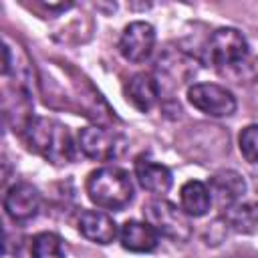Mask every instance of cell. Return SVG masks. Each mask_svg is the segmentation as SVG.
Wrapping results in <instances>:
<instances>
[{
    "label": "cell",
    "mask_w": 258,
    "mask_h": 258,
    "mask_svg": "<svg viewBox=\"0 0 258 258\" xmlns=\"http://www.w3.org/2000/svg\"><path fill=\"white\" fill-rule=\"evenodd\" d=\"M24 135L30 149L46 161H50L52 165H67L75 157V145L69 127L56 119L34 117Z\"/></svg>",
    "instance_id": "obj_1"
},
{
    "label": "cell",
    "mask_w": 258,
    "mask_h": 258,
    "mask_svg": "<svg viewBox=\"0 0 258 258\" xmlns=\"http://www.w3.org/2000/svg\"><path fill=\"white\" fill-rule=\"evenodd\" d=\"M89 200L101 210H123L133 200V181L123 167L103 165L89 173L85 183Z\"/></svg>",
    "instance_id": "obj_2"
},
{
    "label": "cell",
    "mask_w": 258,
    "mask_h": 258,
    "mask_svg": "<svg viewBox=\"0 0 258 258\" xmlns=\"http://www.w3.org/2000/svg\"><path fill=\"white\" fill-rule=\"evenodd\" d=\"M143 216H145V222L159 236H163L171 242L183 244L191 238L189 216H185V212L181 208H177L175 204H171L163 198L149 200L143 206Z\"/></svg>",
    "instance_id": "obj_3"
},
{
    "label": "cell",
    "mask_w": 258,
    "mask_h": 258,
    "mask_svg": "<svg viewBox=\"0 0 258 258\" xmlns=\"http://www.w3.org/2000/svg\"><path fill=\"white\" fill-rule=\"evenodd\" d=\"M206 54L214 67H236L248 56V42L236 28H218L208 38Z\"/></svg>",
    "instance_id": "obj_4"
},
{
    "label": "cell",
    "mask_w": 258,
    "mask_h": 258,
    "mask_svg": "<svg viewBox=\"0 0 258 258\" xmlns=\"http://www.w3.org/2000/svg\"><path fill=\"white\" fill-rule=\"evenodd\" d=\"M187 101L210 117H230L236 111V97L222 85L196 83L187 89Z\"/></svg>",
    "instance_id": "obj_5"
},
{
    "label": "cell",
    "mask_w": 258,
    "mask_h": 258,
    "mask_svg": "<svg viewBox=\"0 0 258 258\" xmlns=\"http://www.w3.org/2000/svg\"><path fill=\"white\" fill-rule=\"evenodd\" d=\"M79 147L81 151L95 161H109L115 159L123 149V139L115 131L101 127V125H89L79 131Z\"/></svg>",
    "instance_id": "obj_6"
},
{
    "label": "cell",
    "mask_w": 258,
    "mask_h": 258,
    "mask_svg": "<svg viewBox=\"0 0 258 258\" xmlns=\"http://www.w3.org/2000/svg\"><path fill=\"white\" fill-rule=\"evenodd\" d=\"M155 46V28L145 20L129 22L119 38V52L129 62H145Z\"/></svg>",
    "instance_id": "obj_7"
},
{
    "label": "cell",
    "mask_w": 258,
    "mask_h": 258,
    "mask_svg": "<svg viewBox=\"0 0 258 258\" xmlns=\"http://www.w3.org/2000/svg\"><path fill=\"white\" fill-rule=\"evenodd\" d=\"M40 210V194L32 183L18 181L4 194V212L12 222H28Z\"/></svg>",
    "instance_id": "obj_8"
},
{
    "label": "cell",
    "mask_w": 258,
    "mask_h": 258,
    "mask_svg": "<svg viewBox=\"0 0 258 258\" xmlns=\"http://www.w3.org/2000/svg\"><path fill=\"white\" fill-rule=\"evenodd\" d=\"M208 189L212 196V206L226 212L246 194V179L234 169H222L210 177Z\"/></svg>",
    "instance_id": "obj_9"
},
{
    "label": "cell",
    "mask_w": 258,
    "mask_h": 258,
    "mask_svg": "<svg viewBox=\"0 0 258 258\" xmlns=\"http://www.w3.org/2000/svg\"><path fill=\"white\" fill-rule=\"evenodd\" d=\"M79 226V232L95 242V244H101V246H107L111 244L115 238H117V224L113 222V218L101 210H85L77 222Z\"/></svg>",
    "instance_id": "obj_10"
},
{
    "label": "cell",
    "mask_w": 258,
    "mask_h": 258,
    "mask_svg": "<svg viewBox=\"0 0 258 258\" xmlns=\"http://www.w3.org/2000/svg\"><path fill=\"white\" fill-rule=\"evenodd\" d=\"M135 177L145 191L155 196H163L165 191H169L173 183V175L169 167H165L163 163H155L143 155L137 157L135 161Z\"/></svg>",
    "instance_id": "obj_11"
},
{
    "label": "cell",
    "mask_w": 258,
    "mask_h": 258,
    "mask_svg": "<svg viewBox=\"0 0 258 258\" xmlns=\"http://www.w3.org/2000/svg\"><path fill=\"white\" fill-rule=\"evenodd\" d=\"M119 240L125 250L135 252V254H145V252H153L157 248L159 234L147 222L127 220L119 230Z\"/></svg>",
    "instance_id": "obj_12"
},
{
    "label": "cell",
    "mask_w": 258,
    "mask_h": 258,
    "mask_svg": "<svg viewBox=\"0 0 258 258\" xmlns=\"http://www.w3.org/2000/svg\"><path fill=\"white\" fill-rule=\"evenodd\" d=\"M179 208L189 218H202L212 208V196L208 189V183L189 179L179 189Z\"/></svg>",
    "instance_id": "obj_13"
},
{
    "label": "cell",
    "mask_w": 258,
    "mask_h": 258,
    "mask_svg": "<svg viewBox=\"0 0 258 258\" xmlns=\"http://www.w3.org/2000/svg\"><path fill=\"white\" fill-rule=\"evenodd\" d=\"M125 93H127V99L131 101V105L135 109H139L141 113H145L157 103L159 85L149 73H137L129 79Z\"/></svg>",
    "instance_id": "obj_14"
},
{
    "label": "cell",
    "mask_w": 258,
    "mask_h": 258,
    "mask_svg": "<svg viewBox=\"0 0 258 258\" xmlns=\"http://www.w3.org/2000/svg\"><path fill=\"white\" fill-rule=\"evenodd\" d=\"M224 220L230 230L238 234H256L258 232V202H238L228 208Z\"/></svg>",
    "instance_id": "obj_15"
},
{
    "label": "cell",
    "mask_w": 258,
    "mask_h": 258,
    "mask_svg": "<svg viewBox=\"0 0 258 258\" xmlns=\"http://www.w3.org/2000/svg\"><path fill=\"white\" fill-rule=\"evenodd\" d=\"M30 256L32 258H67L60 238L52 232H40L32 238Z\"/></svg>",
    "instance_id": "obj_16"
},
{
    "label": "cell",
    "mask_w": 258,
    "mask_h": 258,
    "mask_svg": "<svg viewBox=\"0 0 258 258\" xmlns=\"http://www.w3.org/2000/svg\"><path fill=\"white\" fill-rule=\"evenodd\" d=\"M240 153L248 163H258V125H248L238 137Z\"/></svg>",
    "instance_id": "obj_17"
},
{
    "label": "cell",
    "mask_w": 258,
    "mask_h": 258,
    "mask_svg": "<svg viewBox=\"0 0 258 258\" xmlns=\"http://www.w3.org/2000/svg\"><path fill=\"white\" fill-rule=\"evenodd\" d=\"M228 230H230V228H228L224 216H222V218H216V220H214L212 224H208V228H206V244H212V246L220 244V242L226 238Z\"/></svg>",
    "instance_id": "obj_18"
},
{
    "label": "cell",
    "mask_w": 258,
    "mask_h": 258,
    "mask_svg": "<svg viewBox=\"0 0 258 258\" xmlns=\"http://www.w3.org/2000/svg\"><path fill=\"white\" fill-rule=\"evenodd\" d=\"M226 258H252V256H244V254H230Z\"/></svg>",
    "instance_id": "obj_19"
}]
</instances>
